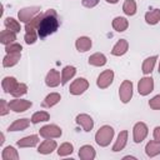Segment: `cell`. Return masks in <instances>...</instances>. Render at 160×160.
<instances>
[{"label": "cell", "instance_id": "cell-1", "mask_svg": "<svg viewBox=\"0 0 160 160\" xmlns=\"http://www.w3.org/2000/svg\"><path fill=\"white\" fill-rule=\"evenodd\" d=\"M59 28V20L58 15L54 10H48L39 20L38 24V34L41 39H45L46 36L54 34Z\"/></svg>", "mask_w": 160, "mask_h": 160}, {"label": "cell", "instance_id": "cell-2", "mask_svg": "<svg viewBox=\"0 0 160 160\" xmlns=\"http://www.w3.org/2000/svg\"><path fill=\"white\" fill-rule=\"evenodd\" d=\"M159 71H160V70H159Z\"/></svg>", "mask_w": 160, "mask_h": 160}]
</instances>
